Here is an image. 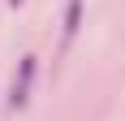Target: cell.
Wrapping results in <instances>:
<instances>
[{
    "instance_id": "6da1fadb",
    "label": "cell",
    "mask_w": 125,
    "mask_h": 121,
    "mask_svg": "<svg viewBox=\"0 0 125 121\" xmlns=\"http://www.w3.org/2000/svg\"><path fill=\"white\" fill-rule=\"evenodd\" d=\"M35 65L39 56H22V65H17V78H13V91H9V108H26V99H30V82H35Z\"/></svg>"
},
{
    "instance_id": "7a4b0ae2",
    "label": "cell",
    "mask_w": 125,
    "mask_h": 121,
    "mask_svg": "<svg viewBox=\"0 0 125 121\" xmlns=\"http://www.w3.org/2000/svg\"><path fill=\"white\" fill-rule=\"evenodd\" d=\"M78 22H82V0H69L65 4V39L78 35Z\"/></svg>"
},
{
    "instance_id": "3957f363",
    "label": "cell",
    "mask_w": 125,
    "mask_h": 121,
    "mask_svg": "<svg viewBox=\"0 0 125 121\" xmlns=\"http://www.w3.org/2000/svg\"><path fill=\"white\" fill-rule=\"evenodd\" d=\"M9 4H13V9H17V4H22V0H9Z\"/></svg>"
}]
</instances>
